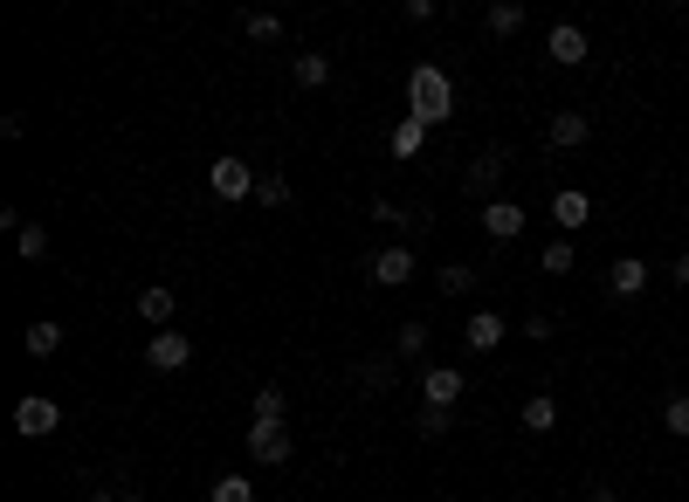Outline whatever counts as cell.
<instances>
[{
    "label": "cell",
    "mask_w": 689,
    "mask_h": 502,
    "mask_svg": "<svg viewBox=\"0 0 689 502\" xmlns=\"http://www.w3.org/2000/svg\"><path fill=\"white\" fill-rule=\"evenodd\" d=\"M21 345H29V358H56L63 352V324H56V316H35Z\"/></svg>",
    "instance_id": "16"
},
{
    "label": "cell",
    "mask_w": 689,
    "mask_h": 502,
    "mask_svg": "<svg viewBox=\"0 0 689 502\" xmlns=\"http://www.w3.org/2000/svg\"><path fill=\"white\" fill-rule=\"evenodd\" d=\"M518 420H524V434H552L558 427V400H552V392H531Z\"/></svg>",
    "instance_id": "17"
},
{
    "label": "cell",
    "mask_w": 689,
    "mask_h": 502,
    "mask_svg": "<svg viewBox=\"0 0 689 502\" xmlns=\"http://www.w3.org/2000/svg\"><path fill=\"white\" fill-rule=\"evenodd\" d=\"M248 455L263 468H284L290 461V427H263V420H248Z\"/></svg>",
    "instance_id": "8"
},
{
    "label": "cell",
    "mask_w": 689,
    "mask_h": 502,
    "mask_svg": "<svg viewBox=\"0 0 689 502\" xmlns=\"http://www.w3.org/2000/svg\"><path fill=\"white\" fill-rule=\"evenodd\" d=\"M14 255H21V261H48V234H42V227H21V234H14Z\"/></svg>",
    "instance_id": "27"
},
{
    "label": "cell",
    "mask_w": 689,
    "mask_h": 502,
    "mask_svg": "<svg viewBox=\"0 0 689 502\" xmlns=\"http://www.w3.org/2000/svg\"><path fill=\"white\" fill-rule=\"evenodd\" d=\"M538 261H545V276H573V269H579V248H573V242H552Z\"/></svg>",
    "instance_id": "24"
},
{
    "label": "cell",
    "mask_w": 689,
    "mask_h": 502,
    "mask_svg": "<svg viewBox=\"0 0 689 502\" xmlns=\"http://www.w3.org/2000/svg\"><path fill=\"white\" fill-rule=\"evenodd\" d=\"M366 276H373V289H407L421 276V255L407 248V242H393V248H379L373 261H366Z\"/></svg>",
    "instance_id": "2"
},
{
    "label": "cell",
    "mask_w": 689,
    "mask_h": 502,
    "mask_svg": "<svg viewBox=\"0 0 689 502\" xmlns=\"http://www.w3.org/2000/svg\"><path fill=\"white\" fill-rule=\"evenodd\" d=\"M469 289H476V269L469 261H448L442 269V297H469Z\"/></svg>",
    "instance_id": "26"
},
{
    "label": "cell",
    "mask_w": 689,
    "mask_h": 502,
    "mask_svg": "<svg viewBox=\"0 0 689 502\" xmlns=\"http://www.w3.org/2000/svg\"><path fill=\"white\" fill-rule=\"evenodd\" d=\"M284 386H263V392H255V420H263V427H284Z\"/></svg>",
    "instance_id": "22"
},
{
    "label": "cell",
    "mask_w": 689,
    "mask_h": 502,
    "mask_svg": "<svg viewBox=\"0 0 689 502\" xmlns=\"http://www.w3.org/2000/svg\"><path fill=\"white\" fill-rule=\"evenodd\" d=\"M482 29H490L497 42H510V35H524V8H518V0H497V8H490V14H482Z\"/></svg>",
    "instance_id": "18"
},
{
    "label": "cell",
    "mask_w": 689,
    "mask_h": 502,
    "mask_svg": "<svg viewBox=\"0 0 689 502\" xmlns=\"http://www.w3.org/2000/svg\"><path fill=\"white\" fill-rule=\"evenodd\" d=\"M421 145H427V124H414V118H400V124H393V138H387L393 158H421Z\"/></svg>",
    "instance_id": "20"
},
{
    "label": "cell",
    "mask_w": 689,
    "mask_h": 502,
    "mask_svg": "<svg viewBox=\"0 0 689 502\" xmlns=\"http://www.w3.org/2000/svg\"><path fill=\"white\" fill-rule=\"evenodd\" d=\"M208 193H214V200H255V172H248V158L221 152L214 166H208Z\"/></svg>",
    "instance_id": "3"
},
{
    "label": "cell",
    "mask_w": 689,
    "mask_h": 502,
    "mask_svg": "<svg viewBox=\"0 0 689 502\" xmlns=\"http://www.w3.org/2000/svg\"><path fill=\"white\" fill-rule=\"evenodd\" d=\"M359 386H366V392H387V386H393V365H387V358L359 365Z\"/></svg>",
    "instance_id": "30"
},
{
    "label": "cell",
    "mask_w": 689,
    "mask_h": 502,
    "mask_svg": "<svg viewBox=\"0 0 689 502\" xmlns=\"http://www.w3.org/2000/svg\"><path fill=\"white\" fill-rule=\"evenodd\" d=\"M56 427H63V406L48 400V392H29V400L14 406V434H21V440H48Z\"/></svg>",
    "instance_id": "4"
},
{
    "label": "cell",
    "mask_w": 689,
    "mask_h": 502,
    "mask_svg": "<svg viewBox=\"0 0 689 502\" xmlns=\"http://www.w3.org/2000/svg\"><path fill=\"white\" fill-rule=\"evenodd\" d=\"M662 427H669L676 440H689V392H676V400L662 406Z\"/></svg>",
    "instance_id": "28"
},
{
    "label": "cell",
    "mask_w": 689,
    "mask_h": 502,
    "mask_svg": "<svg viewBox=\"0 0 689 502\" xmlns=\"http://www.w3.org/2000/svg\"><path fill=\"white\" fill-rule=\"evenodd\" d=\"M482 234H490V242H518L524 234V207L518 200H490L482 207Z\"/></svg>",
    "instance_id": "14"
},
{
    "label": "cell",
    "mask_w": 689,
    "mask_h": 502,
    "mask_svg": "<svg viewBox=\"0 0 689 502\" xmlns=\"http://www.w3.org/2000/svg\"><path fill=\"white\" fill-rule=\"evenodd\" d=\"M90 502H145V495H90Z\"/></svg>",
    "instance_id": "34"
},
{
    "label": "cell",
    "mask_w": 689,
    "mask_h": 502,
    "mask_svg": "<svg viewBox=\"0 0 689 502\" xmlns=\"http://www.w3.org/2000/svg\"><path fill=\"white\" fill-rule=\"evenodd\" d=\"M607 289H614L621 303H634V297H648V261L642 255H621L614 269H607Z\"/></svg>",
    "instance_id": "13"
},
{
    "label": "cell",
    "mask_w": 689,
    "mask_h": 502,
    "mask_svg": "<svg viewBox=\"0 0 689 502\" xmlns=\"http://www.w3.org/2000/svg\"><path fill=\"white\" fill-rule=\"evenodd\" d=\"M669 276H676V282L689 289V255H676V261H669Z\"/></svg>",
    "instance_id": "33"
},
{
    "label": "cell",
    "mask_w": 689,
    "mask_h": 502,
    "mask_svg": "<svg viewBox=\"0 0 689 502\" xmlns=\"http://www.w3.org/2000/svg\"><path fill=\"white\" fill-rule=\"evenodd\" d=\"M545 48H552V63H566V69H579L586 56H593V35L579 29V21H552L545 29Z\"/></svg>",
    "instance_id": "5"
},
{
    "label": "cell",
    "mask_w": 689,
    "mask_h": 502,
    "mask_svg": "<svg viewBox=\"0 0 689 502\" xmlns=\"http://www.w3.org/2000/svg\"><path fill=\"white\" fill-rule=\"evenodd\" d=\"M463 187H469L482 207H490L497 187H503V152H476V158H469V172H463Z\"/></svg>",
    "instance_id": "9"
},
{
    "label": "cell",
    "mask_w": 689,
    "mask_h": 502,
    "mask_svg": "<svg viewBox=\"0 0 689 502\" xmlns=\"http://www.w3.org/2000/svg\"><path fill=\"white\" fill-rule=\"evenodd\" d=\"M242 35H248V42H263V48H269V42H284V14H242Z\"/></svg>",
    "instance_id": "21"
},
{
    "label": "cell",
    "mask_w": 689,
    "mask_h": 502,
    "mask_svg": "<svg viewBox=\"0 0 689 502\" xmlns=\"http://www.w3.org/2000/svg\"><path fill=\"white\" fill-rule=\"evenodd\" d=\"M586 138H593V118H586V111H558V118L545 124V145H552V152H579Z\"/></svg>",
    "instance_id": "11"
},
{
    "label": "cell",
    "mask_w": 689,
    "mask_h": 502,
    "mask_svg": "<svg viewBox=\"0 0 689 502\" xmlns=\"http://www.w3.org/2000/svg\"><path fill=\"white\" fill-rule=\"evenodd\" d=\"M393 352H400V358H421V352H427V324H421V316H407V324H400Z\"/></svg>",
    "instance_id": "23"
},
{
    "label": "cell",
    "mask_w": 689,
    "mask_h": 502,
    "mask_svg": "<svg viewBox=\"0 0 689 502\" xmlns=\"http://www.w3.org/2000/svg\"><path fill=\"white\" fill-rule=\"evenodd\" d=\"M145 365H152V372H187V365H193V337H180V331H152Z\"/></svg>",
    "instance_id": "6"
},
{
    "label": "cell",
    "mask_w": 689,
    "mask_h": 502,
    "mask_svg": "<svg viewBox=\"0 0 689 502\" xmlns=\"http://www.w3.org/2000/svg\"><path fill=\"white\" fill-rule=\"evenodd\" d=\"M407 118L427 124V131L455 118V83H448V69H435V63H414V69H407Z\"/></svg>",
    "instance_id": "1"
},
{
    "label": "cell",
    "mask_w": 689,
    "mask_h": 502,
    "mask_svg": "<svg viewBox=\"0 0 689 502\" xmlns=\"http://www.w3.org/2000/svg\"><path fill=\"white\" fill-rule=\"evenodd\" d=\"M214 502H255V482H248V475H221V482H214Z\"/></svg>",
    "instance_id": "29"
},
{
    "label": "cell",
    "mask_w": 689,
    "mask_h": 502,
    "mask_svg": "<svg viewBox=\"0 0 689 502\" xmlns=\"http://www.w3.org/2000/svg\"><path fill=\"white\" fill-rule=\"evenodd\" d=\"M503 337H510V324H503L497 310H469V324H463V345H469V352L490 358V352L503 345Z\"/></svg>",
    "instance_id": "10"
},
{
    "label": "cell",
    "mask_w": 689,
    "mask_h": 502,
    "mask_svg": "<svg viewBox=\"0 0 689 502\" xmlns=\"http://www.w3.org/2000/svg\"><path fill=\"white\" fill-rule=\"evenodd\" d=\"M290 76H297L303 90H324V83H331V56H324V48H311V56L290 63Z\"/></svg>",
    "instance_id": "19"
},
{
    "label": "cell",
    "mask_w": 689,
    "mask_h": 502,
    "mask_svg": "<svg viewBox=\"0 0 689 502\" xmlns=\"http://www.w3.org/2000/svg\"><path fill=\"white\" fill-rule=\"evenodd\" d=\"M682 475H689V455H682Z\"/></svg>",
    "instance_id": "36"
},
{
    "label": "cell",
    "mask_w": 689,
    "mask_h": 502,
    "mask_svg": "<svg viewBox=\"0 0 689 502\" xmlns=\"http://www.w3.org/2000/svg\"><path fill=\"white\" fill-rule=\"evenodd\" d=\"M414 427H421V440H442V434H448V413H435V406H421V420H414Z\"/></svg>",
    "instance_id": "31"
},
{
    "label": "cell",
    "mask_w": 689,
    "mask_h": 502,
    "mask_svg": "<svg viewBox=\"0 0 689 502\" xmlns=\"http://www.w3.org/2000/svg\"><path fill=\"white\" fill-rule=\"evenodd\" d=\"M593 502H621V495H593Z\"/></svg>",
    "instance_id": "35"
},
{
    "label": "cell",
    "mask_w": 689,
    "mask_h": 502,
    "mask_svg": "<svg viewBox=\"0 0 689 502\" xmlns=\"http://www.w3.org/2000/svg\"><path fill=\"white\" fill-rule=\"evenodd\" d=\"M552 221L566 227V234H579L586 221H593V193H586V187H558L552 193Z\"/></svg>",
    "instance_id": "12"
},
{
    "label": "cell",
    "mask_w": 689,
    "mask_h": 502,
    "mask_svg": "<svg viewBox=\"0 0 689 502\" xmlns=\"http://www.w3.org/2000/svg\"><path fill=\"white\" fill-rule=\"evenodd\" d=\"M173 310H180V303H173V289H166V282H152V289H138V316H145V324H152V331H166V324H173Z\"/></svg>",
    "instance_id": "15"
},
{
    "label": "cell",
    "mask_w": 689,
    "mask_h": 502,
    "mask_svg": "<svg viewBox=\"0 0 689 502\" xmlns=\"http://www.w3.org/2000/svg\"><path fill=\"white\" fill-rule=\"evenodd\" d=\"M552 331H558V324H552V316H538V310H531V316H524V337H531V345H545V337H552Z\"/></svg>",
    "instance_id": "32"
},
{
    "label": "cell",
    "mask_w": 689,
    "mask_h": 502,
    "mask_svg": "<svg viewBox=\"0 0 689 502\" xmlns=\"http://www.w3.org/2000/svg\"><path fill=\"white\" fill-rule=\"evenodd\" d=\"M255 200H263V207H290V179L284 172H263V179H255Z\"/></svg>",
    "instance_id": "25"
},
{
    "label": "cell",
    "mask_w": 689,
    "mask_h": 502,
    "mask_svg": "<svg viewBox=\"0 0 689 502\" xmlns=\"http://www.w3.org/2000/svg\"><path fill=\"white\" fill-rule=\"evenodd\" d=\"M455 400H463V372H455V365H427V379H421V406L455 413Z\"/></svg>",
    "instance_id": "7"
}]
</instances>
